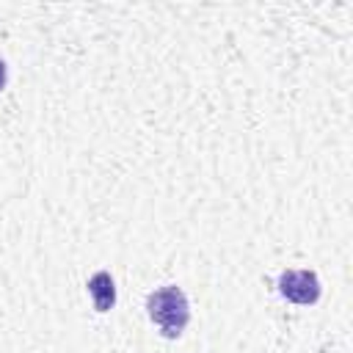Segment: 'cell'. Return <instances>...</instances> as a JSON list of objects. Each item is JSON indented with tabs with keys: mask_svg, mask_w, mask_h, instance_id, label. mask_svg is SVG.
Returning a JSON list of instances; mask_svg holds the SVG:
<instances>
[{
	"mask_svg": "<svg viewBox=\"0 0 353 353\" xmlns=\"http://www.w3.org/2000/svg\"><path fill=\"white\" fill-rule=\"evenodd\" d=\"M85 287H88V295H91L97 312H108L116 303V284H113V276L108 270H97Z\"/></svg>",
	"mask_w": 353,
	"mask_h": 353,
	"instance_id": "obj_3",
	"label": "cell"
},
{
	"mask_svg": "<svg viewBox=\"0 0 353 353\" xmlns=\"http://www.w3.org/2000/svg\"><path fill=\"white\" fill-rule=\"evenodd\" d=\"M279 292L292 303H314L320 298V279L314 270H281Z\"/></svg>",
	"mask_w": 353,
	"mask_h": 353,
	"instance_id": "obj_2",
	"label": "cell"
},
{
	"mask_svg": "<svg viewBox=\"0 0 353 353\" xmlns=\"http://www.w3.org/2000/svg\"><path fill=\"white\" fill-rule=\"evenodd\" d=\"M6 80H8V69H6V61L0 58V91L6 88Z\"/></svg>",
	"mask_w": 353,
	"mask_h": 353,
	"instance_id": "obj_4",
	"label": "cell"
},
{
	"mask_svg": "<svg viewBox=\"0 0 353 353\" xmlns=\"http://www.w3.org/2000/svg\"><path fill=\"white\" fill-rule=\"evenodd\" d=\"M146 314L165 339H176L190 320L188 295L176 284H163L146 295Z\"/></svg>",
	"mask_w": 353,
	"mask_h": 353,
	"instance_id": "obj_1",
	"label": "cell"
}]
</instances>
